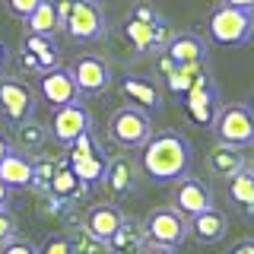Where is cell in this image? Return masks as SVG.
Masks as SVG:
<instances>
[{"label":"cell","mask_w":254,"mask_h":254,"mask_svg":"<svg viewBox=\"0 0 254 254\" xmlns=\"http://www.w3.org/2000/svg\"><path fill=\"white\" fill-rule=\"evenodd\" d=\"M190 165H194L190 143L178 130L153 133L140 153V175L153 185H175L185 175H190Z\"/></svg>","instance_id":"6da1fadb"},{"label":"cell","mask_w":254,"mask_h":254,"mask_svg":"<svg viewBox=\"0 0 254 254\" xmlns=\"http://www.w3.org/2000/svg\"><path fill=\"white\" fill-rule=\"evenodd\" d=\"M206 35H210V42H216L222 48L248 45L254 38V13L219 3L216 10L206 16Z\"/></svg>","instance_id":"7a4b0ae2"},{"label":"cell","mask_w":254,"mask_h":254,"mask_svg":"<svg viewBox=\"0 0 254 254\" xmlns=\"http://www.w3.org/2000/svg\"><path fill=\"white\" fill-rule=\"evenodd\" d=\"M105 133L118 149H143L146 140L153 137V118H149V111L133 105L115 108L105 124Z\"/></svg>","instance_id":"3957f363"},{"label":"cell","mask_w":254,"mask_h":254,"mask_svg":"<svg viewBox=\"0 0 254 254\" xmlns=\"http://www.w3.org/2000/svg\"><path fill=\"white\" fill-rule=\"evenodd\" d=\"M216 133L219 143H232V146L245 149V146H254V118H251V108L248 105H219V115L210 127Z\"/></svg>","instance_id":"277c9868"},{"label":"cell","mask_w":254,"mask_h":254,"mask_svg":"<svg viewBox=\"0 0 254 254\" xmlns=\"http://www.w3.org/2000/svg\"><path fill=\"white\" fill-rule=\"evenodd\" d=\"M146 226V238L149 245H162V248H178L181 242L188 238V216L175 206H156V210L146 213L143 219Z\"/></svg>","instance_id":"5b68a950"},{"label":"cell","mask_w":254,"mask_h":254,"mask_svg":"<svg viewBox=\"0 0 254 254\" xmlns=\"http://www.w3.org/2000/svg\"><path fill=\"white\" fill-rule=\"evenodd\" d=\"M67 70L76 83L79 99H99L111 86V64L99 54H79V58L70 61Z\"/></svg>","instance_id":"8992f818"},{"label":"cell","mask_w":254,"mask_h":254,"mask_svg":"<svg viewBox=\"0 0 254 254\" xmlns=\"http://www.w3.org/2000/svg\"><path fill=\"white\" fill-rule=\"evenodd\" d=\"M64 32L73 42H99L105 38V13L95 0H70V13L64 19Z\"/></svg>","instance_id":"52a82bcc"},{"label":"cell","mask_w":254,"mask_h":254,"mask_svg":"<svg viewBox=\"0 0 254 254\" xmlns=\"http://www.w3.org/2000/svg\"><path fill=\"white\" fill-rule=\"evenodd\" d=\"M48 130H51V140L58 143V146L67 149L76 137H83L86 130H92L89 108H86L79 99L70 102V105H64V108H58L54 118H51V124H48Z\"/></svg>","instance_id":"ba28073f"},{"label":"cell","mask_w":254,"mask_h":254,"mask_svg":"<svg viewBox=\"0 0 254 254\" xmlns=\"http://www.w3.org/2000/svg\"><path fill=\"white\" fill-rule=\"evenodd\" d=\"M35 111V89L19 76H0V115L10 124H19Z\"/></svg>","instance_id":"9c48e42d"},{"label":"cell","mask_w":254,"mask_h":254,"mask_svg":"<svg viewBox=\"0 0 254 254\" xmlns=\"http://www.w3.org/2000/svg\"><path fill=\"white\" fill-rule=\"evenodd\" d=\"M172 206L181 210L185 216H197L203 210H213V190L206 181L194 178V175H185L181 181H175V190H172Z\"/></svg>","instance_id":"30bf717a"},{"label":"cell","mask_w":254,"mask_h":254,"mask_svg":"<svg viewBox=\"0 0 254 254\" xmlns=\"http://www.w3.org/2000/svg\"><path fill=\"white\" fill-rule=\"evenodd\" d=\"M137 181H140V162H133L130 156H115V159H108L102 185H105V190H108L111 197H118V200L130 197L133 190H137Z\"/></svg>","instance_id":"8fae6325"},{"label":"cell","mask_w":254,"mask_h":254,"mask_svg":"<svg viewBox=\"0 0 254 254\" xmlns=\"http://www.w3.org/2000/svg\"><path fill=\"white\" fill-rule=\"evenodd\" d=\"M38 95H42L45 105H51L54 111L79 99L76 83H73V76H70L67 67H54V70H48V73H42V79H38Z\"/></svg>","instance_id":"7c38bea8"},{"label":"cell","mask_w":254,"mask_h":254,"mask_svg":"<svg viewBox=\"0 0 254 254\" xmlns=\"http://www.w3.org/2000/svg\"><path fill=\"white\" fill-rule=\"evenodd\" d=\"M48 143H51V130H48L45 121H38V118H26V121L16 124V133H13V149L29 159L42 156L48 149Z\"/></svg>","instance_id":"4fadbf2b"},{"label":"cell","mask_w":254,"mask_h":254,"mask_svg":"<svg viewBox=\"0 0 254 254\" xmlns=\"http://www.w3.org/2000/svg\"><path fill=\"white\" fill-rule=\"evenodd\" d=\"M121 92L130 99V105L133 108H143V111H159L162 108V89L156 86V79H149V76H140V73H127L121 79Z\"/></svg>","instance_id":"5bb4252c"},{"label":"cell","mask_w":254,"mask_h":254,"mask_svg":"<svg viewBox=\"0 0 254 254\" xmlns=\"http://www.w3.org/2000/svg\"><path fill=\"white\" fill-rule=\"evenodd\" d=\"M248 165V159H245V149L232 146V143H213L210 153H206V169H210V175H216V178L229 181L232 175H238Z\"/></svg>","instance_id":"9a60e30c"},{"label":"cell","mask_w":254,"mask_h":254,"mask_svg":"<svg viewBox=\"0 0 254 254\" xmlns=\"http://www.w3.org/2000/svg\"><path fill=\"white\" fill-rule=\"evenodd\" d=\"M105 245H108V254H143V248L149 245V238H146V226H143L140 219L124 216L121 229H118V232L111 235Z\"/></svg>","instance_id":"2e32d148"},{"label":"cell","mask_w":254,"mask_h":254,"mask_svg":"<svg viewBox=\"0 0 254 254\" xmlns=\"http://www.w3.org/2000/svg\"><path fill=\"white\" fill-rule=\"evenodd\" d=\"M181 105L190 115V121L200 127H213L219 115V102H216V89H188L181 95Z\"/></svg>","instance_id":"e0dca14e"},{"label":"cell","mask_w":254,"mask_h":254,"mask_svg":"<svg viewBox=\"0 0 254 254\" xmlns=\"http://www.w3.org/2000/svg\"><path fill=\"white\" fill-rule=\"evenodd\" d=\"M188 232L197 238V242H203V245H216L226 238L229 232V222L226 216L213 206V210H203V213H197V216H190L188 219Z\"/></svg>","instance_id":"ac0fdd59"},{"label":"cell","mask_w":254,"mask_h":254,"mask_svg":"<svg viewBox=\"0 0 254 254\" xmlns=\"http://www.w3.org/2000/svg\"><path fill=\"white\" fill-rule=\"evenodd\" d=\"M121 222H124V213L118 210L115 203H95V206H89V213H86L83 226L89 229L95 238L108 242V238L115 235L118 229H121Z\"/></svg>","instance_id":"d6986e66"},{"label":"cell","mask_w":254,"mask_h":254,"mask_svg":"<svg viewBox=\"0 0 254 254\" xmlns=\"http://www.w3.org/2000/svg\"><path fill=\"white\" fill-rule=\"evenodd\" d=\"M0 181L10 190H29L32 188V159L10 149L0 159Z\"/></svg>","instance_id":"ffe728a7"},{"label":"cell","mask_w":254,"mask_h":254,"mask_svg":"<svg viewBox=\"0 0 254 254\" xmlns=\"http://www.w3.org/2000/svg\"><path fill=\"white\" fill-rule=\"evenodd\" d=\"M165 54L175 61V64H206V54L210 48L200 35H190V32H181V35H172Z\"/></svg>","instance_id":"44dd1931"},{"label":"cell","mask_w":254,"mask_h":254,"mask_svg":"<svg viewBox=\"0 0 254 254\" xmlns=\"http://www.w3.org/2000/svg\"><path fill=\"white\" fill-rule=\"evenodd\" d=\"M226 197L235 210H242L245 216H254V172L248 165L226 181Z\"/></svg>","instance_id":"7402d4cb"},{"label":"cell","mask_w":254,"mask_h":254,"mask_svg":"<svg viewBox=\"0 0 254 254\" xmlns=\"http://www.w3.org/2000/svg\"><path fill=\"white\" fill-rule=\"evenodd\" d=\"M45 194H54V197H61V200H79V197L89 194V185H83V181L73 175V169H70V162L64 159V162L58 165V172H54V178H51V185H48Z\"/></svg>","instance_id":"603a6c76"},{"label":"cell","mask_w":254,"mask_h":254,"mask_svg":"<svg viewBox=\"0 0 254 254\" xmlns=\"http://www.w3.org/2000/svg\"><path fill=\"white\" fill-rule=\"evenodd\" d=\"M26 29H29V35H42V38H54L58 32H64L54 0H42V3L32 10V16L26 19Z\"/></svg>","instance_id":"cb8c5ba5"},{"label":"cell","mask_w":254,"mask_h":254,"mask_svg":"<svg viewBox=\"0 0 254 254\" xmlns=\"http://www.w3.org/2000/svg\"><path fill=\"white\" fill-rule=\"evenodd\" d=\"M105 165H108L105 153H95V156L73 159V162H70V169H73V175L83 181V185L95 188V185H102V178H105Z\"/></svg>","instance_id":"d4e9b609"},{"label":"cell","mask_w":254,"mask_h":254,"mask_svg":"<svg viewBox=\"0 0 254 254\" xmlns=\"http://www.w3.org/2000/svg\"><path fill=\"white\" fill-rule=\"evenodd\" d=\"M67 238H70V251L73 254H108V245L102 238H95L83 222H73Z\"/></svg>","instance_id":"484cf974"},{"label":"cell","mask_w":254,"mask_h":254,"mask_svg":"<svg viewBox=\"0 0 254 254\" xmlns=\"http://www.w3.org/2000/svg\"><path fill=\"white\" fill-rule=\"evenodd\" d=\"M26 51L38 58V67H42V73H48V70H54V67H61V51L54 48L51 38L29 35V38H26Z\"/></svg>","instance_id":"4316f807"},{"label":"cell","mask_w":254,"mask_h":254,"mask_svg":"<svg viewBox=\"0 0 254 254\" xmlns=\"http://www.w3.org/2000/svg\"><path fill=\"white\" fill-rule=\"evenodd\" d=\"M124 35L137 54H153V22H140L130 16L124 22Z\"/></svg>","instance_id":"83f0119b"},{"label":"cell","mask_w":254,"mask_h":254,"mask_svg":"<svg viewBox=\"0 0 254 254\" xmlns=\"http://www.w3.org/2000/svg\"><path fill=\"white\" fill-rule=\"evenodd\" d=\"M42 3V0H3V6H6V13L13 16V19H19V22H26L32 10Z\"/></svg>","instance_id":"f1b7e54d"},{"label":"cell","mask_w":254,"mask_h":254,"mask_svg":"<svg viewBox=\"0 0 254 254\" xmlns=\"http://www.w3.org/2000/svg\"><path fill=\"white\" fill-rule=\"evenodd\" d=\"M172 35H175V32L169 29V22L159 16V19L153 22V51H165L169 42H172Z\"/></svg>","instance_id":"f546056e"},{"label":"cell","mask_w":254,"mask_h":254,"mask_svg":"<svg viewBox=\"0 0 254 254\" xmlns=\"http://www.w3.org/2000/svg\"><path fill=\"white\" fill-rule=\"evenodd\" d=\"M0 254H38V248L29 242V238H19V235H13L6 245H0Z\"/></svg>","instance_id":"4dcf8cb0"},{"label":"cell","mask_w":254,"mask_h":254,"mask_svg":"<svg viewBox=\"0 0 254 254\" xmlns=\"http://www.w3.org/2000/svg\"><path fill=\"white\" fill-rule=\"evenodd\" d=\"M38 254H73L70 251V238L67 235H51L42 248H38Z\"/></svg>","instance_id":"1f68e13d"},{"label":"cell","mask_w":254,"mask_h":254,"mask_svg":"<svg viewBox=\"0 0 254 254\" xmlns=\"http://www.w3.org/2000/svg\"><path fill=\"white\" fill-rule=\"evenodd\" d=\"M16 235V219L10 213V206H0V245H6Z\"/></svg>","instance_id":"d6a6232c"},{"label":"cell","mask_w":254,"mask_h":254,"mask_svg":"<svg viewBox=\"0 0 254 254\" xmlns=\"http://www.w3.org/2000/svg\"><path fill=\"white\" fill-rule=\"evenodd\" d=\"M133 19H140V22H156L159 19V13L153 10V6H146V3H140V6H133Z\"/></svg>","instance_id":"836d02e7"},{"label":"cell","mask_w":254,"mask_h":254,"mask_svg":"<svg viewBox=\"0 0 254 254\" xmlns=\"http://www.w3.org/2000/svg\"><path fill=\"white\" fill-rule=\"evenodd\" d=\"M229 254H254V238H242Z\"/></svg>","instance_id":"e575fe53"},{"label":"cell","mask_w":254,"mask_h":254,"mask_svg":"<svg viewBox=\"0 0 254 254\" xmlns=\"http://www.w3.org/2000/svg\"><path fill=\"white\" fill-rule=\"evenodd\" d=\"M22 67H26V70H35V73H42V67H38V58H35V54H22Z\"/></svg>","instance_id":"d590c367"},{"label":"cell","mask_w":254,"mask_h":254,"mask_svg":"<svg viewBox=\"0 0 254 254\" xmlns=\"http://www.w3.org/2000/svg\"><path fill=\"white\" fill-rule=\"evenodd\" d=\"M219 3H226V6H238V10H251V13H254V0H219Z\"/></svg>","instance_id":"8d00e7d4"},{"label":"cell","mask_w":254,"mask_h":254,"mask_svg":"<svg viewBox=\"0 0 254 254\" xmlns=\"http://www.w3.org/2000/svg\"><path fill=\"white\" fill-rule=\"evenodd\" d=\"M143 254H175V248H162V245H146Z\"/></svg>","instance_id":"74e56055"},{"label":"cell","mask_w":254,"mask_h":254,"mask_svg":"<svg viewBox=\"0 0 254 254\" xmlns=\"http://www.w3.org/2000/svg\"><path fill=\"white\" fill-rule=\"evenodd\" d=\"M6 61H10V48H6V42H3V38H0V73H3Z\"/></svg>","instance_id":"f35d334b"},{"label":"cell","mask_w":254,"mask_h":254,"mask_svg":"<svg viewBox=\"0 0 254 254\" xmlns=\"http://www.w3.org/2000/svg\"><path fill=\"white\" fill-rule=\"evenodd\" d=\"M0 206H10V188L0 181Z\"/></svg>","instance_id":"ab89813d"},{"label":"cell","mask_w":254,"mask_h":254,"mask_svg":"<svg viewBox=\"0 0 254 254\" xmlns=\"http://www.w3.org/2000/svg\"><path fill=\"white\" fill-rule=\"evenodd\" d=\"M10 149H13V143H10V140H6V137H3V133H0V159H3L6 153H10Z\"/></svg>","instance_id":"60d3db41"},{"label":"cell","mask_w":254,"mask_h":254,"mask_svg":"<svg viewBox=\"0 0 254 254\" xmlns=\"http://www.w3.org/2000/svg\"><path fill=\"white\" fill-rule=\"evenodd\" d=\"M248 169L254 172V146H251V156H248Z\"/></svg>","instance_id":"b9f144b4"},{"label":"cell","mask_w":254,"mask_h":254,"mask_svg":"<svg viewBox=\"0 0 254 254\" xmlns=\"http://www.w3.org/2000/svg\"><path fill=\"white\" fill-rule=\"evenodd\" d=\"M248 108H251V118H254V99H251V105H248Z\"/></svg>","instance_id":"7bdbcfd3"}]
</instances>
